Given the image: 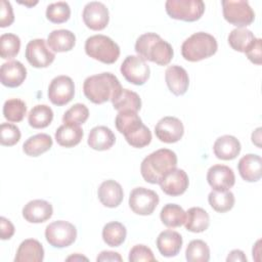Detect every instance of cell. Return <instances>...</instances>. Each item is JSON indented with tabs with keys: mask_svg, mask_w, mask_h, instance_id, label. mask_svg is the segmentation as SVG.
I'll list each match as a JSON object with an SVG mask.
<instances>
[{
	"mask_svg": "<svg viewBox=\"0 0 262 262\" xmlns=\"http://www.w3.org/2000/svg\"><path fill=\"white\" fill-rule=\"evenodd\" d=\"M84 132L80 125L63 123L55 131L56 142L63 147H73L80 143Z\"/></svg>",
	"mask_w": 262,
	"mask_h": 262,
	"instance_id": "obj_27",
	"label": "cell"
},
{
	"mask_svg": "<svg viewBox=\"0 0 262 262\" xmlns=\"http://www.w3.org/2000/svg\"><path fill=\"white\" fill-rule=\"evenodd\" d=\"M210 225L209 214L201 207L189 208L186 212V219L184 226L186 230L194 233L203 232L208 229Z\"/></svg>",
	"mask_w": 262,
	"mask_h": 262,
	"instance_id": "obj_29",
	"label": "cell"
},
{
	"mask_svg": "<svg viewBox=\"0 0 262 262\" xmlns=\"http://www.w3.org/2000/svg\"><path fill=\"white\" fill-rule=\"evenodd\" d=\"M20 49V39L15 34L6 33L0 37V56L3 59H11Z\"/></svg>",
	"mask_w": 262,
	"mask_h": 262,
	"instance_id": "obj_39",
	"label": "cell"
},
{
	"mask_svg": "<svg viewBox=\"0 0 262 262\" xmlns=\"http://www.w3.org/2000/svg\"><path fill=\"white\" fill-rule=\"evenodd\" d=\"M241 177L248 182H256L262 177V159L255 154H248L241 158L237 164Z\"/></svg>",
	"mask_w": 262,
	"mask_h": 262,
	"instance_id": "obj_22",
	"label": "cell"
},
{
	"mask_svg": "<svg viewBox=\"0 0 262 262\" xmlns=\"http://www.w3.org/2000/svg\"><path fill=\"white\" fill-rule=\"evenodd\" d=\"M130 262L138 261H157L152 251L144 245H135L129 252L128 257Z\"/></svg>",
	"mask_w": 262,
	"mask_h": 262,
	"instance_id": "obj_43",
	"label": "cell"
},
{
	"mask_svg": "<svg viewBox=\"0 0 262 262\" xmlns=\"http://www.w3.org/2000/svg\"><path fill=\"white\" fill-rule=\"evenodd\" d=\"M116 142V136L114 132L106 126H96L92 128L88 135L87 143L95 150L110 149Z\"/></svg>",
	"mask_w": 262,
	"mask_h": 262,
	"instance_id": "obj_26",
	"label": "cell"
},
{
	"mask_svg": "<svg viewBox=\"0 0 262 262\" xmlns=\"http://www.w3.org/2000/svg\"><path fill=\"white\" fill-rule=\"evenodd\" d=\"M185 258L188 262H208L210 260V249L202 239L191 241L185 250Z\"/></svg>",
	"mask_w": 262,
	"mask_h": 262,
	"instance_id": "obj_37",
	"label": "cell"
},
{
	"mask_svg": "<svg viewBox=\"0 0 262 262\" xmlns=\"http://www.w3.org/2000/svg\"><path fill=\"white\" fill-rule=\"evenodd\" d=\"M14 225L11 223L10 220H8L5 217L0 218V236L1 239H9L14 234Z\"/></svg>",
	"mask_w": 262,
	"mask_h": 262,
	"instance_id": "obj_46",
	"label": "cell"
},
{
	"mask_svg": "<svg viewBox=\"0 0 262 262\" xmlns=\"http://www.w3.org/2000/svg\"><path fill=\"white\" fill-rule=\"evenodd\" d=\"M53 112L50 106L46 104H37L33 106L28 115L29 125L35 129H42L52 122Z\"/></svg>",
	"mask_w": 262,
	"mask_h": 262,
	"instance_id": "obj_35",
	"label": "cell"
},
{
	"mask_svg": "<svg viewBox=\"0 0 262 262\" xmlns=\"http://www.w3.org/2000/svg\"><path fill=\"white\" fill-rule=\"evenodd\" d=\"M155 133L158 139L165 143H174L179 141L184 133L182 122L176 117H164L155 127Z\"/></svg>",
	"mask_w": 262,
	"mask_h": 262,
	"instance_id": "obj_15",
	"label": "cell"
},
{
	"mask_svg": "<svg viewBox=\"0 0 262 262\" xmlns=\"http://www.w3.org/2000/svg\"><path fill=\"white\" fill-rule=\"evenodd\" d=\"M208 202L214 211L218 213H225L233 208L235 199L234 194L230 190H212L208 195Z\"/></svg>",
	"mask_w": 262,
	"mask_h": 262,
	"instance_id": "obj_36",
	"label": "cell"
},
{
	"mask_svg": "<svg viewBox=\"0 0 262 262\" xmlns=\"http://www.w3.org/2000/svg\"><path fill=\"white\" fill-rule=\"evenodd\" d=\"M96 261H123L121 255L113 251H102L96 258Z\"/></svg>",
	"mask_w": 262,
	"mask_h": 262,
	"instance_id": "obj_47",
	"label": "cell"
},
{
	"mask_svg": "<svg viewBox=\"0 0 262 262\" xmlns=\"http://www.w3.org/2000/svg\"><path fill=\"white\" fill-rule=\"evenodd\" d=\"M242 149L239 140L232 135H223L218 137L213 144L214 155L224 161L235 159Z\"/></svg>",
	"mask_w": 262,
	"mask_h": 262,
	"instance_id": "obj_24",
	"label": "cell"
},
{
	"mask_svg": "<svg viewBox=\"0 0 262 262\" xmlns=\"http://www.w3.org/2000/svg\"><path fill=\"white\" fill-rule=\"evenodd\" d=\"M20 131L16 125L2 123L0 126V142L5 146H12L20 139Z\"/></svg>",
	"mask_w": 262,
	"mask_h": 262,
	"instance_id": "obj_42",
	"label": "cell"
},
{
	"mask_svg": "<svg viewBox=\"0 0 262 262\" xmlns=\"http://www.w3.org/2000/svg\"><path fill=\"white\" fill-rule=\"evenodd\" d=\"M74 95L75 84L72 78L60 75L51 80L48 87V98L53 104L64 105L74 98Z\"/></svg>",
	"mask_w": 262,
	"mask_h": 262,
	"instance_id": "obj_12",
	"label": "cell"
},
{
	"mask_svg": "<svg viewBox=\"0 0 262 262\" xmlns=\"http://www.w3.org/2000/svg\"><path fill=\"white\" fill-rule=\"evenodd\" d=\"M160 199L156 191L145 187H135L129 195V207L137 215H150L159 205Z\"/></svg>",
	"mask_w": 262,
	"mask_h": 262,
	"instance_id": "obj_11",
	"label": "cell"
},
{
	"mask_svg": "<svg viewBox=\"0 0 262 262\" xmlns=\"http://www.w3.org/2000/svg\"><path fill=\"white\" fill-rule=\"evenodd\" d=\"M247 257L245 255V253L242 251V250H232L227 258H226V261L229 262V261H242V262H247Z\"/></svg>",
	"mask_w": 262,
	"mask_h": 262,
	"instance_id": "obj_48",
	"label": "cell"
},
{
	"mask_svg": "<svg viewBox=\"0 0 262 262\" xmlns=\"http://www.w3.org/2000/svg\"><path fill=\"white\" fill-rule=\"evenodd\" d=\"M167 14L174 19L195 21L205 12V3L202 0H168L165 3Z\"/></svg>",
	"mask_w": 262,
	"mask_h": 262,
	"instance_id": "obj_7",
	"label": "cell"
},
{
	"mask_svg": "<svg viewBox=\"0 0 262 262\" xmlns=\"http://www.w3.org/2000/svg\"><path fill=\"white\" fill-rule=\"evenodd\" d=\"M207 181L213 190H229L235 183L233 170L225 165H213L207 173Z\"/></svg>",
	"mask_w": 262,
	"mask_h": 262,
	"instance_id": "obj_16",
	"label": "cell"
},
{
	"mask_svg": "<svg viewBox=\"0 0 262 262\" xmlns=\"http://www.w3.org/2000/svg\"><path fill=\"white\" fill-rule=\"evenodd\" d=\"M113 106L118 112L132 111L138 112L141 108L140 96L129 89H122L120 94L112 101Z\"/></svg>",
	"mask_w": 262,
	"mask_h": 262,
	"instance_id": "obj_34",
	"label": "cell"
},
{
	"mask_svg": "<svg viewBox=\"0 0 262 262\" xmlns=\"http://www.w3.org/2000/svg\"><path fill=\"white\" fill-rule=\"evenodd\" d=\"M20 4H24V5H27V6H33V5H35V4H37L38 2L36 1V2H34V3H29V2H19Z\"/></svg>",
	"mask_w": 262,
	"mask_h": 262,
	"instance_id": "obj_51",
	"label": "cell"
},
{
	"mask_svg": "<svg viewBox=\"0 0 262 262\" xmlns=\"http://www.w3.org/2000/svg\"><path fill=\"white\" fill-rule=\"evenodd\" d=\"M45 238L53 248H67L76 241L77 228L64 220L53 221L45 228Z\"/></svg>",
	"mask_w": 262,
	"mask_h": 262,
	"instance_id": "obj_9",
	"label": "cell"
},
{
	"mask_svg": "<svg viewBox=\"0 0 262 262\" xmlns=\"http://www.w3.org/2000/svg\"><path fill=\"white\" fill-rule=\"evenodd\" d=\"M27 78V69L18 60L4 62L0 69V79L2 85L15 88L20 86Z\"/></svg>",
	"mask_w": 262,
	"mask_h": 262,
	"instance_id": "obj_18",
	"label": "cell"
},
{
	"mask_svg": "<svg viewBox=\"0 0 262 262\" xmlns=\"http://www.w3.org/2000/svg\"><path fill=\"white\" fill-rule=\"evenodd\" d=\"M221 4L225 20L237 28H245L255 19V12L248 1L223 0Z\"/></svg>",
	"mask_w": 262,
	"mask_h": 262,
	"instance_id": "obj_8",
	"label": "cell"
},
{
	"mask_svg": "<svg viewBox=\"0 0 262 262\" xmlns=\"http://www.w3.org/2000/svg\"><path fill=\"white\" fill-rule=\"evenodd\" d=\"M82 260L87 261L88 259L86 257L80 255V254H75V255H72V256L67 258V261H82Z\"/></svg>",
	"mask_w": 262,
	"mask_h": 262,
	"instance_id": "obj_50",
	"label": "cell"
},
{
	"mask_svg": "<svg viewBox=\"0 0 262 262\" xmlns=\"http://www.w3.org/2000/svg\"><path fill=\"white\" fill-rule=\"evenodd\" d=\"M127 235L126 227L118 221L106 223L102 228V239L110 247L121 246Z\"/></svg>",
	"mask_w": 262,
	"mask_h": 262,
	"instance_id": "obj_33",
	"label": "cell"
},
{
	"mask_svg": "<svg viewBox=\"0 0 262 262\" xmlns=\"http://www.w3.org/2000/svg\"><path fill=\"white\" fill-rule=\"evenodd\" d=\"M14 20L13 9L9 1L1 0L0 1V27L6 28L9 27Z\"/></svg>",
	"mask_w": 262,
	"mask_h": 262,
	"instance_id": "obj_44",
	"label": "cell"
},
{
	"mask_svg": "<svg viewBox=\"0 0 262 262\" xmlns=\"http://www.w3.org/2000/svg\"><path fill=\"white\" fill-rule=\"evenodd\" d=\"M83 21L87 28L93 31L103 30L110 20L107 7L98 1L88 2L82 12Z\"/></svg>",
	"mask_w": 262,
	"mask_h": 262,
	"instance_id": "obj_14",
	"label": "cell"
},
{
	"mask_svg": "<svg viewBox=\"0 0 262 262\" xmlns=\"http://www.w3.org/2000/svg\"><path fill=\"white\" fill-rule=\"evenodd\" d=\"M53 208L50 203L44 200H33L23 208V217L30 223H42L51 218Z\"/></svg>",
	"mask_w": 262,
	"mask_h": 262,
	"instance_id": "obj_20",
	"label": "cell"
},
{
	"mask_svg": "<svg viewBox=\"0 0 262 262\" xmlns=\"http://www.w3.org/2000/svg\"><path fill=\"white\" fill-rule=\"evenodd\" d=\"M123 77L134 85H143L150 76L149 66L139 55H128L120 68Z\"/></svg>",
	"mask_w": 262,
	"mask_h": 262,
	"instance_id": "obj_10",
	"label": "cell"
},
{
	"mask_svg": "<svg viewBox=\"0 0 262 262\" xmlns=\"http://www.w3.org/2000/svg\"><path fill=\"white\" fill-rule=\"evenodd\" d=\"M176 167V154L169 148H160L143 159L140 165V173L146 182L157 184Z\"/></svg>",
	"mask_w": 262,
	"mask_h": 262,
	"instance_id": "obj_3",
	"label": "cell"
},
{
	"mask_svg": "<svg viewBox=\"0 0 262 262\" xmlns=\"http://www.w3.org/2000/svg\"><path fill=\"white\" fill-rule=\"evenodd\" d=\"M246 56L250 61L255 64H261L262 62V40L256 38L251 47L245 52Z\"/></svg>",
	"mask_w": 262,
	"mask_h": 262,
	"instance_id": "obj_45",
	"label": "cell"
},
{
	"mask_svg": "<svg viewBox=\"0 0 262 262\" xmlns=\"http://www.w3.org/2000/svg\"><path fill=\"white\" fill-rule=\"evenodd\" d=\"M122 89L119 79L108 72L90 76L83 83L85 96L96 104H101L108 100L113 101Z\"/></svg>",
	"mask_w": 262,
	"mask_h": 262,
	"instance_id": "obj_1",
	"label": "cell"
},
{
	"mask_svg": "<svg viewBox=\"0 0 262 262\" xmlns=\"http://www.w3.org/2000/svg\"><path fill=\"white\" fill-rule=\"evenodd\" d=\"M160 218L164 225L170 228H175L184 224L186 212L179 205L167 204L162 208Z\"/></svg>",
	"mask_w": 262,
	"mask_h": 262,
	"instance_id": "obj_31",
	"label": "cell"
},
{
	"mask_svg": "<svg viewBox=\"0 0 262 262\" xmlns=\"http://www.w3.org/2000/svg\"><path fill=\"white\" fill-rule=\"evenodd\" d=\"M182 236L175 230L167 229L162 231L157 237V248L164 257L176 256L182 247Z\"/></svg>",
	"mask_w": 262,
	"mask_h": 262,
	"instance_id": "obj_23",
	"label": "cell"
},
{
	"mask_svg": "<svg viewBox=\"0 0 262 262\" xmlns=\"http://www.w3.org/2000/svg\"><path fill=\"white\" fill-rule=\"evenodd\" d=\"M256 40L252 31L246 28L233 29L228 35V44L230 47L238 52H246Z\"/></svg>",
	"mask_w": 262,
	"mask_h": 262,
	"instance_id": "obj_32",
	"label": "cell"
},
{
	"mask_svg": "<svg viewBox=\"0 0 262 262\" xmlns=\"http://www.w3.org/2000/svg\"><path fill=\"white\" fill-rule=\"evenodd\" d=\"M44 259V249L41 243L34 238H27L17 248L14 262H41Z\"/></svg>",
	"mask_w": 262,
	"mask_h": 262,
	"instance_id": "obj_25",
	"label": "cell"
},
{
	"mask_svg": "<svg viewBox=\"0 0 262 262\" xmlns=\"http://www.w3.org/2000/svg\"><path fill=\"white\" fill-rule=\"evenodd\" d=\"M165 81L169 90L177 96L183 95L189 86V77L187 72L177 64L167 68L165 72Z\"/></svg>",
	"mask_w": 262,
	"mask_h": 262,
	"instance_id": "obj_19",
	"label": "cell"
},
{
	"mask_svg": "<svg viewBox=\"0 0 262 262\" xmlns=\"http://www.w3.org/2000/svg\"><path fill=\"white\" fill-rule=\"evenodd\" d=\"M85 52L88 56L103 63H114L120 56L119 45L105 35H93L85 42Z\"/></svg>",
	"mask_w": 262,
	"mask_h": 262,
	"instance_id": "obj_6",
	"label": "cell"
},
{
	"mask_svg": "<svg viewBox=\"0 0 262 262\" xmlns=\"http://www.w3.org/2000/svg\"><path fill=\"white\" fill-rule=\"evenodd\" d=\"M115 125L117 130L124 135L126 141L133 147L142 148L151 141L150 130L142 123V120L136 112H119Z\"/></svg>",
	"mask_w": 262,
	"mask_h": 262,
	"instance_id": "obj_2",
	"label": "cell"
},
{
	"mask_svg": "<svg viewBox=\"0 0 262 262\" xmlns=\"http://www.w3.org/2000/svg\"><path fill=\"white\" fill-rule=\"evenodd\" d=\"M261 128H257L253 133H252V142L257 145L258 147H261Z\"/></svg>",
	"mask_w": 262,
	"mask_h": 262,
	"instance_id": "obj_49",
	"label": "cell"
},
{
	"mask_svg": "<svg viewBox=\"0 0 262 262\" xmlns=\"http://www.w3.org/2000/svg\"><path fill=\"white\" fill-rule=\"evenodd\" d=\"M71 16V8L67 2L51 3L46 8V17L53 24L66 23Z\"/></svg>",
	"mask_w": 262,
	"mask_h": 262,
	"instance_id": "obj_40",
	"label": "cell"
},
{
	"mask_svg": "<svg viewBox=\"0 0 262 262\" xmlns=\"http://www.w3.org/2000/svg\"><path fill=\"white\" fill-rule=\"evenodd\" d=\"M47 44L54 52L70 51L76 44V36L70 30H54L48 35Z\"/></svg>",
	"mask_w": 262,
	"mask_h": 262,
	"instance_id": "obj_28",
	"label": "cell"
},
{
	"mask_svg": "<svg viewBox=\"0 0 262 262\" xmlns=\"http://www.w3.org/2000/svg\"><path fill=\"white\" fill-rule=\"evenodd\" d=\"M135 51L145 60L159 66H167L173 58L174 51L170 43L156 33L140 35L135 43Z\"/></svg>",
	"mask_w": 262,
	"mask_h": 262,
	"instance_id": "obj_4",
	"label": "cell"
},
{
	"mask_svg": "<svg viewBox=\"0 0 262 262\" xmlns=\"http://www.w3.org/2000/svg\"><path fill=\"white\" fill-rule=\"evenodd\" d=\"M89 117V110L83 103H76L71 106L62 116L63 123L81 125L84 124Z\"/></svg>",
	"mask_w": 262,
	"mask_h": 262,
	"instance_id": "obj_41",
	"label": "cell"
},
{
	"mask_svg": "<svg viewBox=\"0 0 262 262\" xmlns=\"http://www.w3.org/2000/svg\"><path fill=\"white\" fill-rule=\"evenodd\" d=\"M52 138L46 133H39L29 137L24 145L23 150L29 157H39L49 150L52 146Z\"/></svg>",
	"mask_w": 262,
	"mask_h": 262,
	"instance_id": "obj_30",
	"label": "cell"
},
{
	"mask_svg": "<svg viewBox=\"0 0 262 262\" xmlns=\"http://www.w3.org/2000/svg\"><path fill=\"white\" fill-rule=\"evenodd\" d=\"M26 58L34 68H47L54 58L55 54L49 49L44 39L31 40L26 46Z\"/></svg>",
	"mask_w": 262,
	"mask_h": 262,
	"instance_id": "obj_13",
	"label": "cell"
},
{
	"mask_svg": "<svg viewBox=\"0 0 262 262\" xmlns=\"http://www.w3.org/2000/svg\"><path fill=\"white\" fill-rule=\"evenodd\" d=\"M217 40L211 34L198 32L184 40L181 45V54L188 61H200L216 53Z\"/></svg>",
	"mask_w": 262,
	"mask_h": 262,
	"instance_id": "obj_5",
	"label": "cell"
},
{
	"mask_svg": "<svg viewBox=\"0 0 262 262\" xmlns=\"http://www.w3.org/2000/svg\"><path fill=\"white\" fill-rule=\"evenodd\" d=\"M98 200L107 208L118 207L124 198V191L121 184L113 179L103 181L97 190Z\"/></svg>",
	"mask_w": 262,
	"mask_h": 262,
	"instance_id": "obj_21",
	"label": "cell"
},
{
	"mask_svg": "<svg viewBox=\"0 0 262 262\" xmlns=\"http://www.w3.org/2000/svg\"><path fill=\"white\" fill-rule=\"evenodd\" d=\"M27 114V105L19 98L7 99L3 104V116L9 122H20Z\"/></svg>",
	"mask_w": 262,
	"mask_h": 262,
	"instance_id": "obj_38",
	"label": "cell"
},
{
	"mask_svg": "<svg viewBox=\"0 0 262 262\" xmlns=\"http://www.w3.org/2000/svg\"><path fill=\"white\" fill-rule=\"evenodd\" d=\"M161 189L168 195L177 196L184 193L188 187L189 180L186 172L182 169H173L160 181Z\"/></svg>",
	"mask_w": 262,
	"mask_h": 262,
	"instance_id": "obj_17",
	"label": "cell"
}]
</instances>
